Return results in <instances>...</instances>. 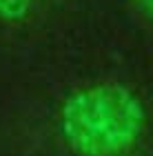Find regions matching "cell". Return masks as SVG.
Returning <instances> with one entry per match:
<instances>
[{
    "label": "cell",
    "mask_w": 153,
    "mask_h": 156,
    "mask_svg": "<svg viewBox=\"0 0 153 156\" xmlns=\"http://www.w3.org/2000/svg\"><path fill=\"white\" fill-rule=\"evenodd\" d=\"M62 136L82 156H113L138 140L144 107L124 85H93L73 91L62 103Z\"/></svg>",
    "instance_id": "1"
},
{
    "label": "cell",
    "mask_w": 153,
    "mask_h": 156,
    "mask_svg": "<svg viewBox=\"0 0 153 156\" xmlns=\"http://www.w3.org/2000/svg\"><path fill=\"white\" fill-rule=\"evenodd\" d=\"M33 0H0V20L2 23H18L31 11Z\"/></svg>",
    "instance_id": "2"
},
{
    "label": "cell",
    "mask_w": 153,
    "mask_h": 156,
    "mask_svg": "<svg viewBox=\"0 0 153 156\" xmlns=\"http://www.w3.org/2000/svg\"><path fill=\"white\" fill-rule=\"evenodd\" d=\"M133 5L144 13V16L153 18V0H133Z\"/></svg>",
    "instance_id": "3"
}]
</instances>
